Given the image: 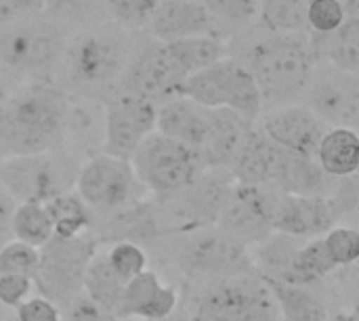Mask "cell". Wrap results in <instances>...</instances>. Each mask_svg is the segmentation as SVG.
<instances>
[{
    "label": "cell",
    "mask_w": 359,
    "mask_h": 321,
    "mask_svg": "<svg viewBox=\"0 0 359 321\" xmlns=\"http://www.w3.org/2000/svg\"><path fill=\"white\" fill-rule=\"evenodd\" d=\"M229 57L238 59L257 82L263 111L299 103L316 61L303 32H271L259 23L227 40Z\"/></svg>",
    "instance_id": "6da1fadb"
},
{
    "label": "cell",
    "mask_w": 359,
    "mask_h": 321,
    "mask_svg": "<svg viewBox=\"0 0 359 321\" xmlns=\"http://www.w3.org/2000/svg\"><path fill=\"white\" fill-rule=\"evenodd\" d=\"M143 34L107 19L69 34L53 80L65 95L107 101L130 63Z\"/></svg>",
    "instance_id": "7a4b0ae2"
},
{
    "label": "cell",
    "mask_w": 359,
    "mask_h": 321,
    "mask_svg": "<svg viewBox=\"0 0 359 321\" xmlns=\"http://www.w3.org/2000/svg\"><path fill=\"white\" fill-rule=\"evenodd\" d=\"M67 95L55 80H25L0 107V160L61 149Z\"/></svg>",
    "instance_id": "3957f363"
},
{
    "label": "cell",
    "mask_w": 359,
    "mask_h": 321,
    "mask_svg": "<svg viewBox=\"0 0 359 321\" xmlns=\"http://www.w3.org/2000/svg\"><path fill=\"white\" fill-rule=\"evenodd\" d=\"M69 29L34 15L0 27V63L23 80H53Z\"/></svg>",
    "instance_id": "277c9868"
},
{
    "label": "cell",
    "mask_w": 359,
    "mask_h": 321,
    "mask_svg": "<svg viewBox=\"0 0 359 321\" xmlns=\"http://www.w3.org/2000/svg\"><path fill=\"white\" fill-rule=\"evenodd\" d=\"M80 162L65 149L0 160V187L15 204H44L74 191Z\"/></svg>",
    "instance_id": "5b68a950"
},
{
    "label": "cell",
    "mask_w": 359,
    "mask_h": 321,
    "mask_svg": "<svg viewBox=\"0 0 359 321\" xmlns=\"http://www.w3.org/2000/svg\"><path fill=\"white\" fill-rule=\"evenodd\" d=\"M128 162L145 193L160 200L181 193L206 170L194 149L158 130L135 149Z\"/></svg>",
    "instance_id": "8992f818"
},
{
    "label": "cell",
    "mask_w": 359,
    "mask_h": 321,
    "mask_svg": "<svg viewBox=\"0 0 359 321\" xmlns=\"http://www.w3.org/2000/svg\"><path fill=\"white\" fill-rule=\"evenodd\" d=\"M189 321H280V311L267 282L259 273H242L215 278Z\"/></svg>",
    "instance_id": "52a82bcc"
},
{
    "label": "cell",
    "mask_w": 359,
    "mask_h": 321,
    "mask_svg": "<svg viewBox=\"0 0 359 321\" xmlns=\"http://www.w3.org/2000/svg\"><path fill=\"white\" fill-rule=\"evenodd\" d=\"M181 97L196 101L208 109H229L248 120H259L263 114V99L250 71L233 57H223L206 69L189 76Z\"/></svg>",
    "instance_id": "ba28073f"
},
{
    "label": "cell",
    "mask_w": 359,
    "mask_h": 321,
    "mask_svg": "<svg viewBox=\"0 0 359 321\" xmlns=\"http://www.w3.org/2000/svg\"><path fill=\"white\" fill-rule=\"evenodd\" d=\"M38 271L32 280L38 288V296L50 301L59 309H65L78 296H82L84 273L90 259L97 254V240L93 233L76 238H50L40 250Z\"/></svg>",
    "instance_id": "9c48e42d"
},
{
    "label": "cell",
    "mask_w": 359,
    "mask_h": 321,
    "mask_svg": "<svg viewBox=\"0 0 359 321\" xmlns=\"http://www.w3.org/2000/svg\"><path fill=\"white\" fill-rule=\"evenodd\" d=\"M233 183L229 170H204L187 189L162 200L156 208L158 231L191 233L215 227Z\"/></svg>",
    "instance_id": "30bf717a"
},
{
    "label": "cell",
    "mask_w": 359,
    "mask_h": 321,
    "mask_svg": "<svg viewBox=\"0 0 359 321\" xmlns=\"http://www.w3.org/2000/svg\"><path fill=\"white\" fill-rule=\"evenodd\" d=\"M74 191L93 214L101 217H109L122 208L143 202L145 193L130 162L107 153H99L80 164Z\"/></svg>",
    "instance_id": "8fae6325"
},
{
    "label": "cell",
    "mask_w": 359,
    "mask_h": 321,
    "mask_svg": "<svg viewBox=\"0 0 359 321\" xmlns=\"http://www.w3.org/2000/svg\"><path fill=\"white\" fill-rule=\"evenodd\" d=\"M299 103L309 107L328 128L358 130L359 74L318 61Z\"/></svg>",
    "instance_id": "7c38bea8"
},
{
    "label": "cell",
    "mask_w": 359,
    "mask_h": 321,
    "mask_svg": "<svg viewBox=\"0 0 359 321\" xmlns=\"http://www.w3.org/2000/svg\"><path fill=\"white\" fill-rule=\"evenodd\" d=\"M183 82L185 76L170 57L166 44L143 34L116 93L133 95L154 105H162L168 99L179 97Z\"/></svg>",
    "instance_id": "4fadbf2b"
},
{
    "label": "cell",
    "mask_w": 359,
    "mask_h": 321,
    "mask_svg": "<svg viewBox=\"0 0 359 321\" xmlns=\"http://www.w3.org/2000/svg\"><path fill=\"white\" fill-rule=\"evenodd\" d=\"M278 196L280 191L271 185L233 183L215 227L246 248H252L273 233L271 212Z\"/></svg>",
    "instance_id": "5bb4252c"
},
{
    "label": "cell",
    "mask_w": 359,
    "mask_h": 321,
    "mask_svg": "<svg viewBox=\"0 0 359 321\" xmlns=\"http://www.w3.org/2000/svg\"><path fill=\"white\" fill-rule=\"evenodd\" d=\"M179 263L189 273L208 278L257 273L250 248L217 227L187 233L179 252Z\"/></svg>",
    "instance_id": "9a60e30c"
},
{
    "label": "cell",
    "mask_w": 359,
    "mask_h": 321,
    "mask_svg": "<svg viewBox=\"0 0 359 321\" xmlns=\"http://www.w3.org/2000/svg\"><path fill=\"white\" fill-rule=\"evenodd\" d=\"M156 116L158 105L116 93L105 101V145L103 153L130 160L135 149L156 132Z\"/></svg>",
    "instance_id": "2e32d148"
},
{
    "label": "cell",
    "mask_w": 359,
    "mask_h": 321,
    "mask_svg": "<svg viewBox=\"0 0 359 321\" xmlns=\"http://www.w3.org/2000/svg\"><path fill=\"white\" fill-rule=\"evenodd\" d=\"M257 126L280 149L311 158H316L318 145L328 130V126L303 103L265 109L257 120Z\"/></svg>",
    "instance_id": "e0dca14e"
},
{
    "label": "cell",
    "mask_w": 359,
    "mask_h": 321,
    "mask_svg": "<svg viewBox=\"0 0 359 321\" xmlns=\"http://www.w3.org/2000/svg\"><path fill=\"white\" fill-rule=\"evenodd\" d=\"M339 210L330 196L305 198L280 193L271 212V231L290 238H318L339 221Z\"/></svg>",
    "instance_id": "ac0fdd59"
},
{
    "label": "cell",
    "mask_w": 359,
    "mask_h": 321,
    "mask_svg": "<svg viewBox=\"0 0 359 321\" xmlns=\"http://www.w3.org/2000/svg\"><path fill=\"white\" fill-rule=\"evenodd\" d=\"M105 145V101L67 95L61 149L80 164L103 153Z\"/></svg>",
    "instance_id": "d6986e66"
},
{
    "label": "cell",
    "mask_w": 359,
    "mask_h": 321,
    "mask_svg": "<svg viewBox=\"0 0 359 321\" xmlns=\"http://www.w3.org/2000/svg\"><path fill=\"white\" fill-rule=\"evenodd\" d=\"M145 36L158 42H175L196 36H212L227 42L221 27L198 0H160Z\"/></svg>",
    "instance_id": "ffe728a7"
},
{
    "label": "cell",
    "mask_w": 359,
    "mask_h": 321,
    "mask_svg": "<svg viewBox=\"0 0 359 321\" xmlns=\"http://www.w3.org/2000/svg\"><path fill=\"white\" fill-rule=\"evenodd\" d=\"M179 305V292L172 286L162 284V280L145 269L124 284L122 299L116 315L120 320H164L175 315Z\"/></svg>",
    "instance_id": "44dd1931"
},
{
    "label": "cell",
    "mask_w": 359,
    "mask_h": 321,
    "mask_svg": "<svg viewBox=\"0 0 359 321\" xmlns=\"http://www.w3.org/2000/svg\"><path fill=\"white\" fill-rule=\"evenodd\" d=\"M255 126L248 120L229 109H210L208 132L200 149V160L206 170H229L246 135Z\"/></svg>",
    "instance_id": "7402d4cb"
},
{
    "label": "cell",
    "mask_w": 359,
    "mask_h": 321,
    "mask_svg": "<svg viewBox=\"0 0 359 321\" xmlns=\"http://www.w3.org/2000/svg\"><path fill=\"white\" fill-rule=\"evenodd\" d=\"M330 177L322 170L316 158L292 153L278 147L271 187L288 196L320 198L330 196Z\"/></svg>",
    "instance_id": "603a6c76"
},
{
    "label": "cell",
    "mask_w": 359,
    "mask_h": 321,
    "mask_svg": "<svg viewBox=\"0 0 359 321\" xmlns=\"http://www.w3.org/2000/svg\"><path fill=\"white\" fill-rule=\"evenodd\" d=\"M210 109L198 105L187 97H172L166 103L158 105L156 130L187 145L200 156L202 143L208 132Z\"/></svg>",
    "instance_id": "cb8c5ba5"
},
{
    "label": "cell",
    "mask_w": 359,
    "mask_h": 321,
    "mask_svg": "<svg viewBox=\"0 0 359 321\" xmlns=\"http://www.w3.org/2000/svg\"><path fill=\"white\" fill-rule=\"evenodd\" d=\"M309 36V34H307ZM316 61L330 63L339 69L358 74L359 71V4L349 2L347 17L339 29L328 36H309Z\"/></svg>",
    "instance_id": "d4e9b609"
},
{
    "label": "cell",
    "mask_w": 359,
    "mask_h": 321,
    "mask_svg": "<svg viewBox=\"0 0 359 321\" xmlns=\"http://www.w3.org/2000/svg\"><path fill=\"white\" fill-rule=\"evenodd\" d=\"M276 156H278V145H273L255 122L233 164L229 166V175L233 177L236 183L242 185H271Z\"/></svg>",
    "instance_id": "484cf974"
},
{
    "label": "cell",
    "mask_w": 359,
    "mask_h": 321,
    "mask_svg": "<svg viewBox=\"0 0 359 321\" xmlns=\"http://www.w3.org/2000/svg\"><path fill=\"white\" fill-rule=\"evenodd\" d=\"M316 160L330 179L355 177L359 166V137L349 128H328L322 137Z\"/></svg>",
    "instance_id": "4316f807"
},
{
    "label": "cell",
    "mask_w": 359,
    "mask_h": 321,
    "mask_svg": "<svg viewBox=\"0 0 359 321\" xmlns=\"http://www.w3.org/2000/svg\"><path fill=\"white\" fill-rule=\"evenodd\" d=\"M263 278V275H261ZM276 299L280 317L284 321H326L330 317V311L326 303L309 292L305 286L288 284L276 278H263Z\"/></svg>",
    "instance_id": "83f0119b"
},
{
    "label": "cell",
    "mask_w": 359,
    "mask_h": 321,
    "mask_svg": "<svg viewBox=\"0 0 359 321\" xmlns=\"http://www.w3.org/2000/svg\"><path fill=\"white\" fill-rule=\"evenodd\" d=\"M164 44L170 57L175 59V63L179 65V69L183 71L185 80L229 55L227 42L221 38H212V36L183 38L175 42H164Z\"/></svg>",
    "instance_id": "f1b7e54d"
},
{
    "label": "cell",
    "mask_w": 359,
    "mask_h": 321,
    "mask_svg": "<svg viewBox=\"0 0 359 321\" xmlns=\"http://www.w3.org/2000/svg\"><path fill=\"white\" fill-rule=\"evenodd\" d=\"M42 206L48 212L55 238H76V235L93 233L95 214L80 200V196L76 191L61 193V196L44 202Z\"/></svg>",
    "instance_id": "f546056e"
},
{
    "label": "cell",
    "mask_w": 359,
    "mask_h": 321,
    "mask_svg": "<svg viewBox=\"0 0 359 321\" xmlns=\"http://www.w3.org/2000/svg\"><path fill=\"white\" fill-rule=\"evenodd\" d=\"M124 284L126 282L120 280L116 275V271L109 267L105 254H95L86 267V273H84L82 294L86 299H90L93 303H97L99 307L116 313L120 299H122Z\"/></svg>",
    "instance_id": "4dcf8cb0"
},
{
    "label": "cell",
    "mask_w": 359,
    "mask_h": 321,
    "mask_svg": "<svg viewBox=\"0 0 359 321\" xmlns=\"http://www.w3.org/2000/svg\"><path fill=\"white\" fill-rule=\"evenodd\" d=\"M337 269L339 267L330 259L324 240L322 238H313L311 242L303 244L297 250V254L292 259V265H290V271H288V275L282 282L305 286V284L324 280L326 275L334 273Z\"/></svg>",
    "instance_id": "1f68e13d"
},
{
    "label": "cell",
    "mask_w": 359,
    "mask_h": 321,
    "mask_svg": "<svg viewBox=\"0 0 359 321\" xmlns=\"http://www.w3.org/2000/svg\"><path fill=\"white\" fill-rule=\"evenodd\" d=\"M11 235L32 248H42L55 233L42 204H15L11 214Z\"/></svg>",
    "instance_id": "d6a6232c"
},
{
    "label": "cell",
    "mask_w": 359,
    "mask_h": 321,
    "mask_svg": "<svg viewBox=\"0 0 359 321\" xmlns=\"http://www.w3.org/2000/svg\"><path fill=\"white\" fill-rule=\"evenodd\" d=\"M215 23L221 27L225 38L257 25L259 21V0H198Z\"/></svg>",
    "instance_id": "836d02e7"
},
{
    "label": "cell",
    "mask_w": 359,
    "mask_h": 321,
    "mask_svg": "<svg viewBox=\"0 0 359 321\" xmlns=\"http://www.w3.org/2000/svg\"><path fill=\"white\" fill-rule=\"evenodd\" d=\"M42 15L57 21L65 29L76 32L103 21L105 6L103 0H44Z\"/></svg>",
    "instance_id": "e575fe53"
},
{
    "label": "cell",
    "mask_w": 359,
    "mask_h": 321,
    "mask_svg": "<svg viewBox=\"0 0 359 321\" xmlns=\"http://www.w3.org/2000/svg\"><path fill=\"white\" fill-rule=\"evenodd\" d=\"M261 27L307 34V0H259Z\"/></svg>",
    "instance_id": "d590c367"
},
{
    "label": "cell",
    "mask_w": 359,
    "mask_h": 321,
    "mask_svg": "<svg viewBox=\"0 0 359 321\" xmlns=\"http://www.w3.org/2000/svg\"><path fill=\"white\" fill-rule=\"evenodd\" d=\"M160 0H103L105 19L133 32L145 34Z\"/></svg>",
    "instance_id": "8d00e7d4"
},
{
    "label": "cell",
    "mask_w": 359,
    "mask_h": 321,
    "mask_svg": "<svg viewBox=\"0 0 359 321\" xmlns=\"http://www.w3.org/2000/svg\"><path fill=\"white\" fill-rule=\"evenodd\" d=\"M351 0H309L307 2V34L328 36L339 29L347 17Z\"/></svg>",
    "instance_id": "74e56055"
},
{
    "label": "cell",
    "mask_w": 359,
    "mask_h": 321,
    "mask_svg": "<svg viewBox=\"0 0 359 321\" xmlns=\"http://www.w3.org/2000/svg\"><path fill=\"white\" fill-rule=\"evenodd\" d=\"M40 263L38 248L11 240L0 248V275H21L34 280Z\"/></svg>",
    "instance_id": "f35d334b"
},
{
    "label": "cell",
    "mask_w": 359,
    "mask_h": 321,
    "mask_svg": "<svg viewBox=\"0 0 359 321\" xmlns=\"http://www.w3.org/2000/svg\"><path fill=\"white\" fill-rule=\"evenodd\" d=\"M103 254H105L109 267L116 271V275L124 282L133 280L135 275H139L147 269V254L135 242H114L109 246V250Z\"/></svg>",
    "instance_id": "ab89813d"
},
{
    "label": "cell",
    "mask_w": 359,
    "mask_h": 321,
    "mask_svg": "<svg viewBox=\"0 0 359 321\" xmlns=\"http://www.w3.org/2000/svg\"><path fill=\"white\" fill-rule=\"evenodd\" d=\"M324 244L334 261L337 267H349L355 265L359 259V235L353 227L334 225L328 233H324Z\"/></svg>",
    "instance_id": "60d3db41"
},
{
    "label": "cell",
    "mask_w": 359,
    "mask_h": 321,
    "mask_svg": "<svg viewBox=\"0 0 359 321\" xmlns=\"http://www.w3.org/2000/svg\"><path fill=\"white\" fill-rule=\"evenodd\" d=\"M15 321H63L61 309L42 296L25 299L15 309Z\"/></svg>",
    "instance_id": "b9f144b4"
},
{
    "label": "cell",
    "mask_w": 359,
    "mask_h": 321,
    "mask_svg": "<svg viewBox=\"0 0 359 321\" xmlns=\"http://www.w3.org/2000/svg\"><path fill=\"white\" fill-rule=\"evenodd\" d=\"M34 284L29 278L21 275H0V305L4 309H17L25 299H29Z\"/></svg>",
    "instance_id": "7bdbcfd3"
},
{
    "label": "cell",
    "mask_w": 359,
    "mask_h": 321,
    "mask_svg": "<svg viewBox=\"0 0 359 321\" xmlns=\"http://www.w3.org/2000/svg\"><path fill=\"white\" fill-rule=\"evenodd\" d=\"M65 321H124L120 320L116 313L99 307L97 303H93L90 299H86L84 294L78 296L74 303H69L65 307Z\"/></svg>",
    "instance_id": "ee69618b"
},
{
    "label": "cell",
    "mask_w": 359,
    "mask_h": 321,
    "mask_svg": "<svg viewBox=\"0 0 359 321\" xmlns=\"http://www.w3.org/2000/svg\"><path fill=\"white\" fill-rule=\"evenodd\" d=\"M42 11L44 0H0V27L25 17L40 15Z\"/></svg>",
    "instance_id": "f6af8a7d"
},
{
    "label": "cell",
    "mask_w": 359,
    "mask_h": 321,
    "mask_svg": "<svg viewBox=\"0 0 359 321\" xmlns=\"http://www.w3.org/2000/svg\"><path fill=\"white\" fill-rule=\"evenodd\" d=\"M13 208H15V202L13 198L0 187V248L13 240L11 235V214H13Z\"/></svg>",
    "instance_id": "bcb514c9"
},
{
    "label": "cell",
    "mask_w": 359,
    "mask_h": 321,
    "mask_svg": "<svg viewBox=\"0 0 359 321\" xmlns=\"http://www.w3.org/2000/svg\"><path fill=\"white\" fill-rule=\"evenodd\" d=\"M21 82H25V80L19 78L15 71H11L6 65L0 63V107L6 103V99L15 93V88H17Z\"/></svg>",
    "instance_id": "7dc6e473"
},
{
    "label": "cell",
    "mask_w": 359,
    "mask_h": 321,
    "mask_svg": "<svg viewBox=\"0 0 359 321\" xmlns=\"http://www.w3.org/2000/svg\"><path fill=\"white\" fill-rule=\"evenodd\" d=\"M326 321H358V317H355V313H341V315H330Z\"/></svg>",
    "instance_id": "c3c4849f"
},
{
    "label": "cell",
    "mask_w": 359,
    "mask_h": 321,
    "mask_svg": "<svg viewBox=\"0 0 359 321\" xmlns=\"http://www.w3.org/2000/svg\"><path fill=\"white\" fill-rule=\"evenodd\" d=\"M133 321H143V320H133ZM154 321H189V320H185V317H175V315H170V317H164V320H154Z\"/></svg>",
    "instance_id": "681fc988"
},
{
    "label": "cell",
    "mask_w": 359,
    "mask_h": 321,
    "mask_svg": "<svg viewBox=\"0 0 359 321\" xmlns=\"http://www.w3.org/2000/svg\"><path fill=\"white\" fill-rule=\"evenodd\" d=\"M0 321H8V317H6V309L0 305Z\"/></svg>",
    "instance_id": "f907efd6"
}]
</instances>
